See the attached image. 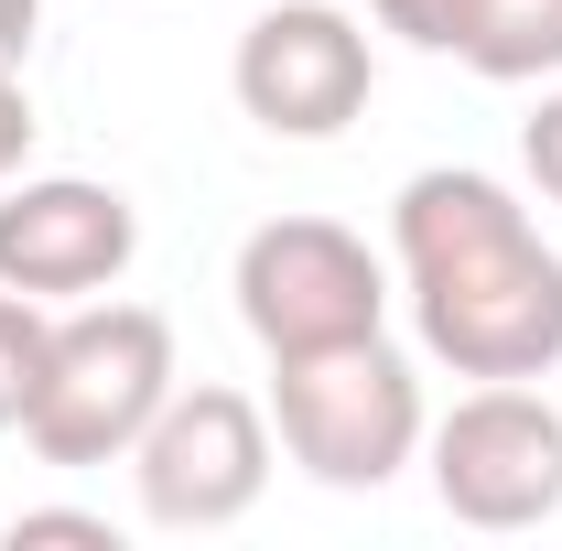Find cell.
I'll return each mask as SVG.
<instances>
[{"mask_svg": "<svg viewBox=\"0 0 562 551\" xmlns=\"http://www.w3.org/2000/svg\"><path fill=\"white\" fill-rule=\"evenodd\" d=\"M390 260H401L422 346L454 379H552L562 368V249L530 227V206L497 173H465V162L412 173L390 206Z\"/></svg>", "mask_w": 562, "mask_h": 551, "instance_id": "6da1fadb", "label": "cell"}, {"mask_svg": "<svg viewBox=\"0 0 562 551\" xmlns=\"http://www.w3.org/2000/svg\"><path fill=\"white\" fill-rule=\"evenodd\" d=\"M173 325L151 303H66L55 336H44V379H33V412L22 443L44 465H131V443L151 432V412L173 401Z\"/></svg>", "mask_w": 562, "mask_h": 551, "instance_id": "7a4b0ae2", "label": "cell"}, {"mask_svg": "<svg viewBox=\"0 0 562 551\" xmlns=\"http://www.w3.org/2000/svg\"><path fill=\"white\" fill-rule=\"evenodd\" d=\"M271 432L281 454L336 497H368L390 486L422 454V379L390 336H347L314 346V357H271Z\"/></svg>", "mask_w": 562, "mask_h": 551, "instance_id": "3957f363", "label": "cell"}, {"mask_svg": "<svg viewBox=\"0 0 562 551\" xmlns=\"http://www.w3.org/2000/svg\"><path fill=\"white\" fill-rule=\"evenodd\" d=\"M238 325L260 336V357H314V346L379 336L390 271L336 216H271V227L238 238Z\"/></svg>", "mask_w": 562, "mask_h": 551, "instance_id": "277c9868", "label": "cell"}, {"mask_svg": "<svg viewBox=\"0 0 562 551\" xmlns=\"http://www.w3.org/2000/svg\"><path fill=\"white\" fill-rule=\"evenodd\" d=\"M432 497L465 530H541L562 508V412L530 379H476L454 412L422 432Z\"/></svg>", "mask_w": 562, "mask_h": 551, "instance_id": "5b68a950", "label": "cell"}, {"mask_svg": "<svg viewBox=\"0 0 562 551\" xmlns=\"http://www.w3.org/2000/svg\"><path fill=\"white\" fill-rule=\"evenodd\" d=\"M131 486L151 530H238L271 486V412L249 390H173L131 443Z\"/></svg>", "mask_w": 562, "mask_h": 551, "instance_id": "8992f818", "label": "cell"}, {"mask_svg": "<svg viewBox=\"0 0 562 551\" xmlns=\"http://www.w3.org/2000/svg\"><path fill=\"white\" fill-rule=\"evenodd\" d=\"M227 87H238V109L271 140H336L347 120H368L379 55H368V22L336 11V0H271L238 33Z\"/></svg>", "mask_w": 562, "mask_h": 551, "instance_id": "52a82bcc", "label": "cell"}, {"mask_svg": "<svg viewBox=\"0 0 562 551\" xmlns=\"http://www.w3.org/2000/svg\"><path fill=\"white\" fill-rule=\"evenodd\" d=\"M131 260H140V216L120 184H87V173H11L0 184V281L33 292L44 314L120 292Z\"/></svg>", "mask_w": 562, "mask_h": 551, "instance_id": "ba28073f", "label": "cell"}, {"mask_svg": "<svg viewBox=\"0 0 562 551\" xmlns=\"http://www.w3.org/2000/svg\"><path fill=\"white\" fill-rule=\"evenodd\" d=\"M454 55L487 87H541V76H562V0H476Z\"/></svg>", "mask_w": 562, "mask_h": 551, "instance_id": "9c48e42d", "label": "cell"}, {"mask_svg": "<svg viewBox=\"0 0 562 551\" xmlns=\"http://www.w3.org/2000/svg\"><path fill=\"white\" fill-rule=\"evenodd\" d=\"M44 336H55V314H44L33 292H11V281H0V432L33 412V379H44Z\"/></svg>", "mask_w": 562, "mask_h": 551, "instance_id": "30bf717a", "label": "cell"}, {"mask_svg": "<svg viewBox=\"0 0 562 551\" xmlns=\"http://www.w3.org/2000/svg\"><path fill=\"white\" fill-rule=\"evenodd\" d=\"M368 11H379V33H401L422 55H454L465 22H476V0H368Z\"/></svg>", "mask_w": 562, "mask_h": 551, "instance_id": "8fae6325", "label": "cell"}, {"mask_svg": "<svg viewBox=\"0 0 562 551\" xmlns=\"http://www.w3.org/2000/svg\"><path fill=\"white\" fill-rule=\"evenodd\" d=\"M519 162H530V184H541V195L562 206V87L541 98V109H530V120H519Z\"/></svg>", "mask_w": 562, "mask_h": 551, "instance_id": "7c38bea8", "label": "cell"}, {"mask_svg": "<svg viewBox=\"0 0 562 551\" xmlns=\"http://www.w3.org/2000/svg\"><path fill=\"white\" fill-rule=\"evenodd\" d=\"M11 541H87V551H120V530H109L98 508H22V519H11Z\"/></svg>", "mask_w": 562, "mask_h": 551, "instance_id": "4fadbf2b", "label": "cell"}, {"mask_svg": "<svg viewBox=\"0 0 562 551\" xmlns=\"http://www.w3.org/2000/svg\"><path fill=\"white\" fill-rule=\"evenodd\" d=\"M22 151H33V98H22V66H0V184L22 173Z\"/></svg>", "mask_w": 562, "mask_h": 551, "instance_id": "5bb4252c", "label": "cell"}, {"mask_svg": "<svg viewBox=\"0 0 562 551\" xmlns=\"http://www.w3.org/2000/svg\"><path fill=\"white\" fill-rule=\"evenodd\" d=\"M33 33H44V0H0V66H22Z\"/></svg>", "mask_w": 562, "mask_h": 551, "instance_id": "9a60e30c", "label": "cell"}]
</instances>
